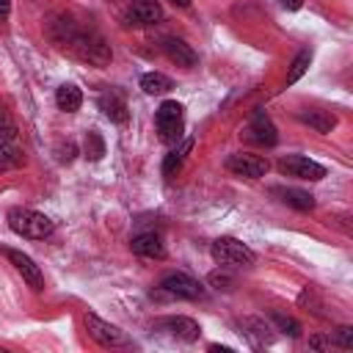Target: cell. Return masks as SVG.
Here are the masks:
<instances>
[{"label": "cell", "instance_id": "cell-1", "mask_svg": "<svg viewBox=\"0 0 353 353\" xmlns=\"http://www.w3.org/2000/svg\"><path fill=\"white\" fill-rule=\"evenodd\" d=\"M50 39L55 47H61L63 52L91 63V66H108L110 63V44L102 39V33H97L94 28H83L69 17H61L50 25Z\"/></svg>", "mask_w": 353, "mask_h": 353}, {"label": "cell", "instance_id": "cell-2", "mask_svg": "<svg viewBox=\"0 0 353 353\" xmlns=\"http://www.w3.org/2000/svg\"><path fill=\"white\" fill-rule=\"evenodd\" d=\"M8 226H11L14 234L28 237V240H44L55 229V223L44 212H36L30 207H14L8 212Z\"/></svg>", "mask_w": 353, "mask_h": 353}, {"label": "cell", "instance_id": "cell-3", "mask_svg": "<svg viewBox=\"0 0 353 353\" xmlns=\"http://www.w3.org/2000/svg\"><path fill=\"white\" fill-rule=\"evenodd\" d=\"M210 254H212V259L218 262V265H223V268H248V265H254V251L245 245V243H240L237 237H218L212 245H210Z\"/></svg>", "mask_w": 353, "mask_h": 353}, {"label": "cell", "instance_id": "cell-4", "mask_svg": "<svg viewBox=\"0 0 353 353\" xmlns=\"http://www.w3.org/2000/svg\"><path fill=\"white\" fill-rule=\"evenodd\" d=\"M154 127L163 143H176L182 138V127H185V108L174 99H165L157 113H154Z\"/></svg>", "mask_w": 353, "mask_h": 353}, {"label": "cell", "instance_id": "cell-5", "mask_svg": "<svg viewBox=\"0 0 353 353\" xmlns=\"http://www.w3.org/2000/svg\"><path fill=\"white\" fill-rule=\"evenodd\" d=\"M157 292H160V295H165V298H185V301H196V298H201V295H204V287H201L193 276H188V273H168V276H163V279H160Z\"/></svg>", "mask_w": 353, "mask_h": 353}, {"label": "cell", "instance_id": "cell-6", "mask_svg": "<svg viewBox=\"0 0 353 353\" xmlns=\"http://www.w3.org/2000/svg\"><path fill=\"white\" fill-rule=\"evenodd\" d=\"M85 331H88V336H94L105 347H124V345H130V336L119 325L105 323L97 314H85Z\"/></svg>", "mask_w": 353, "mask_h": 353}, {"label": "cell", "instance_id": "cell-7", "mask_svg": "<svg viewBox=\"0 0 353 353\" xmlns=\"http://www.w3.org/2000/svg\"><path fill=\"white\" fill-rule=\"evenodd\" d=\"M279 171L287 174V176H298V179H309V182H317L325 176V168L320 163H314L312 157H303V154H287L279 160Z\"/></svg>", "mask_w": 353, "mask_h": 353}, {"label": "cell", "instance_id": "cell-8", "mask_svg": "<svg viewBox=\"0 0 353 353\" xmlns=\"http://www.w3.org/2000/svg\"><path fill=\"white\" fill-rule=\"evenodd\" d=\"M226 168L237 176H245V179H259L268 174V160L254 154V152H234L229 154L226 160Z\"/></svg>", "mask_w": 353, "mask_h": 353}, {"label": "cell", "instance_id": "cell-9", "mask_svg": "<svg viewBox=\"0 0 353 353\" xmlns=\"http://www.w3.org/2000/svg\"><path fill=\"white\" fill-rule=\"evenodd\" d=\"M245 138L259 143V146H276L279 143V132H276V124L270 121V116L265 110H254L248 127H245Z\"/></svg>", "mask_w": 353, "mask_h": 353}, {"label": "cell", "instance_id": "cell-10", "mask_svg": "<svg viewBox=\"0 0 353 353\" xmlns=\"http://www.w3.org/2000/svg\"><path fill=\"white\" fill-rule=\"evenodd\" d=\"M6 256H8V262L17 268V273L28 281V287L30 290H36V292H41L44 290V276H41V270H39V265L28 256V254H22V251H14V248H6L3 251Z\"/></svg>", "mask_w": 353, "mask_h": 353}, {"label": "cell", "instance_id": "cell-11", "mask_svg": "<svg viewBox=\"0 0 353 353\" xmlns=\"http://www.w3.org/2000/svg\"><path fill=\"white\" fill-rule=\"evenodd\" d=\"M124 19H127V25H135V28L157 25L163 19V8H160L157 0H132Z\"/></svg>", "mask_w": 353, "mask_h": 353}, {"label": "cell", "instance_id": "cell-12", "mask_svg": "<svg viewBox=\"0 0 353 353\" xmlns=\"http://www.w3.org/2000/svg\"><path fill=\"white\" fill-rule=\"evenodd\" d=\"M154 328L168 331L171 336L185 339V342H193V339H199V334H201L199 323L190 320V317H182V314H176V317H160V320L154 323Z\"/></svg>", "mask_w": 353, "mask_h": 353}, {"label": "cell", "instance_id": "cell-13", "mask_svg": "<svg viewBox=\"0 0 353 353\" xmlns=\"http://www.w3.org/2000/svg\"><path fill=\"white\" fill-rule=\"evenodd\" d=\"M97 105H99V110L113 121V124H124L127 119H130V108H127V99L121 97V91H116V88H110V91H105V94H99V99H97Z\"/></svg>", "mask_w": 353, "mask_h": 353}, {"label": "cell", "instance_id": "cell-14", "mask_svg": "<svg viewBox=\"0 0 353 353\" xmlns=\"http://www.w3.org/2000/svg\"><path fill=\"white\" fill-rule=\"evenodd\" d=\"M163 52L168 55V61H174L176 66H185V69L199 63V55L193 52V47L185 39H176V36H165L163 39Z\"/></svg>", "mask_w": 353, "mask_h": 353}, {"label": "cell", "instance_id": "cell-15", "mask_svg": "<svg viewBox=\"0 0 353 353\" xmlns=\"http://www.w3.org/2000/svg\"><path fill=\"white\" fill-rule=\"evenodd\" d=\"M132 251L138 256H146V259H163L165 256V245H163V237L154 234V232H143V234H135L130 240Z\"/></svg>", "mask_w": 353, "mask_h": 353}, {"label": "cell", "instance_id": "cell-16", "mask_svg": "<svg viewBox=\"0 0 353 353\" xmlns=\"http://www.w3.org/2000/svg\"><path fill=\"white\" fill-rule=\"evenodd\" d=\"M270 193H273V196H279L284 204H290V207L301 210V212L314 210V196H312V193H306V190H301V188H270Z\"/></svg>", "mask_w": 353, "mask_h": 353}, {"label": "cell", "instance_id": "cell-17", "mask_svg": "<svg viewBox=\"0 0 353 353\" xmlns=\"http://www.w3.org/2000/svg\"><path fill=\"white\" fill-rule=\"evenodd\" d=\"M298 119H301L303 124H309L314 132H323V135L336 127V116L328 113V110H301Z\"/></svg>", "mask_w": 353, "mask_h": 353}, {"label": "cell", "instance_id": "cell-18", "mask_svg": "<svg viewBox=\"0 0 353 353\" xmlns=\"http://www.w3.org/2000/svg\"><path fill=\"white\" fill-rule=\"evenodd\" d=\"M55 105H58V110H63V113H74V110L83 105L80 88L72 85V83H63V85L55 91Z\"/></svg>", "mask_w": 353, "mask_h": 353}, {"label": "cell", "instance_id": "cell-19", "mask_svg": "<svg viewBox=\"0 0 353 353\" xmlns=\"http://www.w3.org/2000/svg\"><path fill=\"white\" fill-rule=\"evenodd\" d=\"M190 149H193V138H185L176 149H171L165 154V160H163V176H176V171L182 168V163H185V157H188Z\"/></svg>", "mask_w": 353, "mask_h": 353}, {"label": "cell", "instance_id": "cell-20", "mask_svg": "<svg viewBox=\"0 0 353 353\" xmlns=\"http://www.w3.org/2000/svg\"><path fill=\"white\" fill-rule=\"evenodd\" d=\"M141 88H143L146 94H165L168 88H174V83H171V77H165L163 72H146V74L141 77Z\"/></svg>", "mask_w": 353, "mask_h": 353}, {"label": "cell", "instance_id": "cell-21", "mask_svg": "<svg viewBox=\"0 0 353 353\" xmlns=\"http://www.w3.org/2000/svg\"><path fill=\"white\" fill-rule=\"evenodd\" d=\"M22 163H25V154H22V149L17 146V141H14V143H0V171L17 168V165H22Z\"/></svg>", "mask_w": 353, "mask_h": 353}, {"label": "cell", "instance_id": "cell-22", "mask_svg": "<svg viewBox=\"0 0 353 353\" xmlns=\"http://www.w3.org/2000/svg\"><path fill=\"white\" fill-rule=\"evenodd\" d=\"M309 63H312V52L309 50H301L298 55H295V61H292V66H290V72H287V85H292V83H298L303 74H306V69H309Z\"/></svg>", "mask_w": 353, "mask_h": 353}, {"label": "cell", "instance_id": "cell-23", "mask_svg": "<svg viewBox=\"0 0 353 353\" xmlns=\"http://www.w3.org/2000/svg\"><path fill=\"white\" fill-rule=\"evenodd\" d=\"M83 152H85L88 160H102V154H105V141H102V135H99L97 130H88V132H85Z\"/></svg>", "mask_w": 353, "mask_h": 353}, {"label": "cell", "instance_id": "cell-24", "mask_svg": "<svg viewBox=\"0 0 353 353\" xmlns=\"http://www.w3.org/2000/svg\"><path fill=\"white\" fill-rule=\"evenodd\" d=\"M270 320H273V325H276L281 334H287V336H301V323H298V320H292L290 314L273 312V314H270Z\"/></svg>", "mask_w": 353, "mask_h": 353}, {"label": "cell", "instance_id": "cell-25", "mask_svg": "<svg viewBox=\"0 0 353 353\" xmlns=\"http://www.w3.org/2000/svg\"><path fill=\"white\" fill-rule=\"evenodd\" d=\"M17 141V124L11 121L8 113L0 110V143H14Z\"/></svg>", "mask_w": 353, "mask_h": 353}, {"label": "cell", "instance_id": "cell-26", "mask_svg": "<svg viewBox=\"0 0 353 353\" xmlns=\"http://www.w3.org/2000/svg\"><path fill=\"white\" fill-rule=\"evenodd\" d=\"M207 281H210L215 290H232V287H234V279H232L226 270H212V273L207 276Z\"/></svg>", "mask_w": 353, "mask_h": 353}, {"label": "cell", "instance_id": "cell-27", "mask_svg": "<svg viewBox=\"0 0 353 353\" xmlns=\"http://www.w3.org/2000/svg\"><path fill=\"white\" fill-rule=\"evenodd\" d=\"M334 345H339V347H345V350H350L353 347V328L350 325H339L336 331H334V339H331Z\"/></svg>", "mask_w": 353, "mask_h": 353}, {"label": "cell", "instance_id": "cell-28", "mask_svg": "<svg viewBox=\"0 0 353 353\" xmlns=\"http://www.w3.org/2000/svg\"><path fill=\"white\" fill-rule=\"evenodd\" d=\"M309 347L325 350V347H331V339H325V336H312V339H309Z\"/></svg>", "mask_w": 353, "mask_h": 353}, {"label": "cell", "instance_id": "cell-29", "mask_svg": "<svg viewBox=\"0 0 353 353\" xmlns=\"http://www.w3.org/2000/svg\"><path fill=\"white\" fill-rule=\"evenodd\" d=\"M284 8H290V11H295V8H301L303 6V0H279Z\"/></svg>", "mask_w": 353, "mask_h": 353}, {"label": "cell", "instance_id": "cell-30", "mask_svg": "<svg viewBox=\"0 0 353 353\" xmlns=\"http://www.w3.org/2000/svg\"><path fill=\"white\" fill-rule=\"evenodd\" d=\"M8 8H11V0H0V19L8 17Z\"/></svg>", "mask_w": 353, "mask_h": 353}, {"label": "cell", "instance_id": "cell-31", "mask_svg": "<svg viewBox=\"0 0 353 353\" xmlns=\"http://www.w3.org/2000/svg\"><path fill=\"white\" fill-rule=\"evenodd\" d=\"M171 3L179 6V8H188V6H190V0H171Z\"/></svg>", "mask_w": 353, "mask_h": 353}]
</instances>
